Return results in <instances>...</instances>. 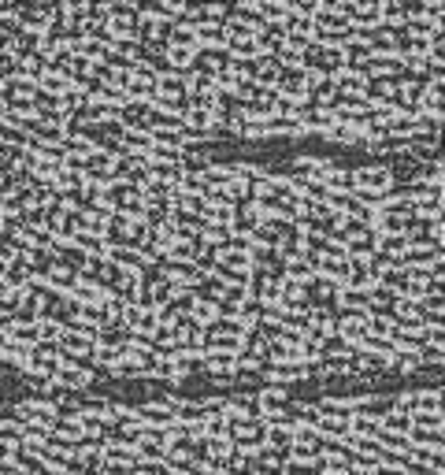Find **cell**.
Returning <instances> with one entry per match:
<instances>
[{"label":"cell","mask_w":445,"mask_h":475,"mask_svg":"<svg viewBox=\"0 0 445 475\" xmlns=\"http://www.w3.org/2000/svg\"><path fill=\"white\" fill-rule=\"evenodd\" d=\"M52 383L60 386V390H74V394H82L93 386V371L82 368V364H67V360H60V368H56L52 375Z\"/></svg>","instance_id":"1"},{"label":"cell","mask_w":445,"mask_h":475,"mask_svg":"<svg viewBox=\"0 0 445 475\" xmlns=\"http://www.w3.org/2000/svg\"><path fill=\"white\" fill-rule=\"evenodd\" d=\"M200 371L208 375H237V353H227V349H204L200 356Z\"/></svg>","instance_id":"2"},{"label":"cell","mask_w":445,"mask_h":475,"mask_svg":"<svg viewBox=\"0 0 445 475\" xmlns=\"http://www.w3.org/2000/svg\"><path fill=\"white\" fill-rule=\"evenodd\" d=\"M286 401H290V390L278 386V383H267L264 390H256V409H260V416H278V412L286 409Z\"/></svg>","instance_id":"3"},{"label":"cell","mask_w":445,"mask_h":475,"mask_svg":"<svg viewBox=\"0 0 445 475\" xmlns=\"http://www.w3.org/2000/svg\"><path fill=\"white\" fill-rule=\"evenodd\" d=\"M104 256L111 260V264H119V268H126V271H141L145 268V253L141 249H134V245H108V249H104Z\"/></svg>","instance_id":"4"},{"label":"cell","mask_w":445,"mask_h":475,"mask_svg":"<svg viewBox=\"0 0 445 475\" xmlns=\"http://www.w3.org/2000/svg\"><path fill=\"white\" fill-rule=\"evenodd\" d=\"M349 416H352V412H349ZM349 416H315V431H319L323 439H352Z\"/></svg>","instance_id":"5"},{"label":"cell","mask_w":445,"mask_h":475,"mask_svg":"<svg viewBox=\"0 0 445 475\" xmlns=\"http://www.w3.org/2000/svg\"><path fill=\"white\" fill-rule=\"evenodd\" d=\"M408 442L412 446H441V427H426V424H416L408 427Z\"/></svg>","instance_id":"6"},{"label":"cell","mask_w":445,"mask_h":475,"mask_svg":"<svg viewBox=\"0 0 445 475\" xmlns=\"http://www.w3.org/2000/svg\"><path fill=\"white\" fill-rule=\"evenodd\" d=\"M215 316H219L215 301H204V297H197V301H193V309H190V319L197 323V327H208V323H215Z\"/></svg>","instance_id":"7"},{"label":"cell","mask_w":445,"mask_h":475,"mask_svg":"<svg viewBox=\"0 0 445 475\" xmlns=\"http://www.w3.org/2000/svg\"><path fill=\"white\" fill-rule=\"evenodd\" d=\"M379 427L408 434V427H412V416H408V412H397V409H386V412L379 416Z\"/></svg>","instance_id":"8"},{"label":"cell","mask_w":445,"mask_h":475,"mask_svg":"<svg viewBox=\"0 0 445 475\" xmlns=\"http://www.w3.org/2000/svg\"><path fill=\"white\" fill-rule=\"evenodd\" d=\"M138 457H148V461H167V446H163V442H148V439H141V442H138Z\"/></svg>","instance_id":"9"},{"label":"cell","mask_w":445,"mask_h":475,"mask_svg":"<svg viewBox=\"0 0 445 475\" xmlns=\"http://www.w3.org/2000/svg\"><path fill=\"white\" fill-rule=\"evenodd\" d=\"M74 245H78V249H86L89 256H93V253H104V245H101L97 234H74Z\"/></svg>","instance_id":"10"}]
</instances>
